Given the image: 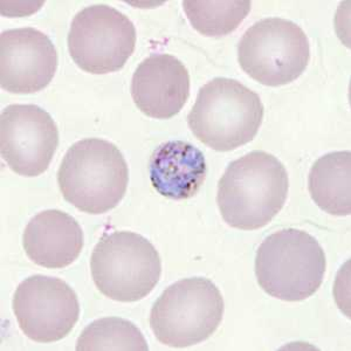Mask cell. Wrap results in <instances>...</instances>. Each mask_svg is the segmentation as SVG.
<instances>
[{
	"instance_id": "obj_9",
	"label": "cell",
	"mask_w": 351,
	"mask_h": 351,
	"mask_svg": "<svg viewBox=\"0 0 351 351\" xmlns=\"http://www.w3.org/2000/svg\"><path fill=\"white\" fill-rule=\"evenodd\" d=\"M13 313L21 331L39 343L60 341L75 327L80 304L75 291L52 276H29L16 288Z\"/></svg>"
},
{
	"instance_id": "obj_6",
	"label": "cell",
	"mask_w": 351,
	"mask_h": 351,
	"mask_svg": "<svg viewBox=\"0 0 351 351\" xmlns=\"http://www.w3.org/2000/svg\"><path fill=\"white\" fill-rule=\"evenodd\" d=\"M96 288L109 299L136 302L155 289L162 274L160 253L147 238L112 232L97 243L90 259Z\"/></svg>"
},
{
	"instance_id": "obj_10",
	"label": "cell",
	"mask_w": 351,
	"mask_h": 351,
	"mask_svg": "<svg viewBox=\"0 0 351 351\" xmlns=\"http://www.w3.org/2000/svg\"><path fill=\"white\" fill-rule=\"evenodd\" d=\"M59 145V129L36 104H11L0 116V150L10 169L24 177L44 173Z\"/></svg>"
},
{
	"instance_id": "obj_17",
	"label": "cell",
	"mask_w": 351,
	"mask_h": 351,
	"mask_svg": "<svg viewBox=\"0 0 351 351\" xmlns=\"http://www.w3.org/2000/svg\"><path fill=\"white\" fill-rule=\"evenodd\" d=\"M251 1H184L189 21L200 34L223 36L234 32L251 11Z\"/></svg>"
},
{
	"instance_id": "obj_5",
	"label": "cell",
	"mask_w": 351,
	"mask_h": 351,
	"mask_svg": "<svg viewBox=\"0 0 351 351\" xmlns=\"http://www.w3.org/2000/svg\"><path fill=\"white\" fill-rule=\"evenodd\" d=\"M223 315V295L216 285L205 278H189L162 293L152 306L150 327L162 344L191 347L213 335Z\"/></svg>"
},
{
	"instance_id": "obj_11",
	"label": "cell",
	"mask_w": 351,
	"mask_h": 351,
	"mask_svg": "<svg viewBox=\"0 0 351 351\" xmlns=\"http://www.w3.org/2000/svg\"><path fill=\"white\" fill-rule=\"evenodd\" d=\"M59 58L44 32L13 28L0 36V84L12 94H34L51 84Z\"/></svg>"
},
{
	"instance_id": "obj_3",
	"label": "cell",
	"mask_w": 351,
	"mask_h": 351,
	"mask_svg": "<svg viewBox=\"0 0 351 351\" xmlns=\"http://www.w3.org/2000/svg\"><path fill=\"white\" fill-rule=\"evenodd\" d=\"M263 112L256 92L239 81L216 77L200 88L188 116V125L208 148L231 152L256 137Z\"/></svg>"
},
{
	"instance_id": "obj_16",
	"label": "cell",
	"mask_w": 351,
	"mask_h": 351,
	"mask_svg": "<svg viewBox=\"0 0 351 351\" xmlns=\"http://www.w3.org/2000/svg\"><path fill=\"white\" fill-rule=\"evenodd\" d=\"M77 351H147L142 331L128 319L104 317L84 328L76 342Z\"/></svg>"
},
{
	"instance_id": "obj_4",
	"label": "cell",
	"mask_w": 351,
	"mask_h": 351,
	"mask_svg": "<svg viewBox=\"0 0 351 351\" xmlns=\"http://www.w3.org/2000/svg\"><path fill=\"white\" fill-rule=\"evenodd\" d=\"M326 254L307 232L285 228L267 237L256 256L258 284L268 295L298 302L314 295L324 282Z\"/></svg>"
},
{
	"instance_id": "obj_12",
	"label": "cell",
	"mask_w": 351,
	"mask_h": 351,
	"mask_svg": "<svg viewBox=\"0 0 351 351\" xmlns=\"http://www.w3.org/2000/svg\"><path fill=\"white\" fill-rule=\"evenodd\" d=\"M190 96V74L170 54H152L136 68L132 97L144 115L169 120L183 109Z\"/></svg>"
},
{
	"instance_id": "obj_7",
	"label": "cell",
	"mask_w": 351,
	"mask_h": 351,
	"mask_svg": "<svg viewBox=\"0 0 351 351\" xmlns=\"http://www.w3.org/2000/svg\"><path fill=\"white\" fill-rule=\"evenodd\" d=\"M311 60L304 29L282 18H266L252 25L238 45V61L253 80L269 87L291 84Z\"/></svg>"
},
{
	"instance_id": "obj_8",
	"label": "cell",
	"mask_w": 351,
	"mask_h": 351,
	"mask_svg": "<svg viewBox=\"0 0 351 351\" xmlns=\"http://www.w3.org/2000/svg\"><path fill=\"white\" fill-rule=\"evenodd\" d=\"M135 25L128 16L108 5L81 10L68 33V51L84 72L108 74L124 67L135 51Z\"/></svg>"
},
{
	"instance_id": "obj_15",
	"label": "cell",
	"mask_w": 351,
	"mask_h": 351,
	"mask_svg": "<svg viewBox=\"0 0 351 351\" xmlns=\"http://www.w3.org/2000/svg\"><path fill=\"white\" fill-rule=\"evenodd\" d=\"M351 152H329L316 160L308 178L311 198L332 216H350Z\"/></svg>"
},
{
	"instance_id": "obj_1",
	"label": "cell",
	"mask_w": 351,
	"mask_h": 351,
	"mask_svg": "<svg viewBox=\"0 0 351 351\" xmlns=\"http://www.w3.org/2000/svg\"><path fill=\"white\" fill-rule=\"evenodd\" d=\"M288 190L284 164L256 150L228 165L218 183L217 204L231 228L253 231L266 226L282 210Z\"/></svg>"
},
{
	"instance_id": "obj_14",
	"label": "cell",
	"mask_w": 351,
	"mask_h": 351,
	"mask_svg": "<svg viewBox=\"0 0 351 351\" xmlns=\"http://www.w3.org/2000/svg\"><path fill=\"white\" fill-rule=\"evenodd\" d=\"M206 172L203 152L184 141L164 142L154 150L149 160L152 186L169 199H189L197 195Z\"/></svg>"
},
{
	"instance_id": "obj_2",
	"label": "cell",
	"mask_w": 351,
	"mask_h": 351,
	"mask_svg": "<svg viewBox=\"0 0 351 351\" xmlns=\"http://www.w3.org/2000/svg\"><path fill=\"white\" fill-rule=\"evenodd\" d=\"M58 184L64 199L79 211L102 215L123 199L129 184L128 164L115 144L84 138L66 152Z\"/></svg>"
},
{
	"instance_id": "obj_13",
	"label": "cell",
	"mask_w": 351,
	"mask_h": 351,
	"mask_svg": "<svg viewBox=\"0 0 351 351\" xmlns=\"http://www.w3.org/2000/svg\"><path fill=\"white\" fill-rule=\"evenodd\" d=\"M29 260L49 269L67 267L84 248V232L72 216L60 210H46L29 220L23 236Z\"/></svg>"
}]
</instances>
